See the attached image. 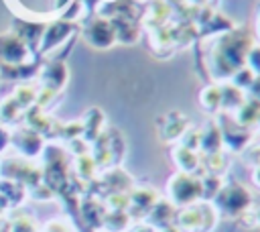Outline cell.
<instances>
[{"instance_id": "1", "label": "cell", "mask_w": 260, "mask_h": 232, "mask_svg": "<svg viewBox=\"0 0 260 232\" xmlns=\"http://www.w3.org/2000/svg\"><path fill=\"white\" fill-rule=\"evenodd\" d=\"M252 43L246 33L225 35L221 43L215 47L211 57V67L217 75H234L238 69L244 67V59L250 51Z\"/></svg>"}, {"instance_id": "2", "label": "cell", "mask_w": 260, "mask_h": 232, "mask_svg": "<svg viewBox=\"0 0 260 232\" xmlns=\"http://www.w3.org/2000/svg\"><path fill=\"white\" fill-rule=\"evenodd\" d=\"M169 193H171L173 201H177L181 206H187V204H193L197 197L203 195V185H201L199 179L191 177L189 173H179L171 179Z\"/></svg>"}, {"instance_id": "3", "label": "cell", "mask_w": 260, "mask_h": 232, "mask_svg": "<svg viewBox=\"0 0 260 232\" xmlns=\"http://www.w3.org/2000/svg\"><path fill=\"white\" fill-rule=\"evenodd\" d=\"M179 224L185 230H191V232H195V230L205 232V230L213 228V224H215V212L207 204H195V206H189L179 216Z\"/></svg>"}, {"instance_id": "4", "label": "cell", "mask_w": 260, "mask_h": 232, "mask_svg": "<svg viewBox=\"0 0 260 232\" xmlns=\"http://www.w3.org/2000/svg\"><path fill=\"white\" fill-rule=\"evenodd\" d=\"M250 204V193L248 189H244L242 185L238 183H232V185H225L219 193H217V206L230 214V216H238L242 214Z\"/></svg>"}, {"instance_id": "5", "label": "cell", "mask_w": 260, "mask_h": 232, "mask_svg": "<svg viewBox=\"0 0 260 232\" xmlns=\"http://www.w3.org/2000/svg\"><path fill=\"white\" fill-rule=\"evenodd\" d=\"M85 39H87L89 45H93V47H98V49H108V47L116 41L112 22H108V20H104V18L93 20V22L87 26V31H85Z\"/></svg>"}, {"instance_id": "6", "label": "cell", "mask_w": 260, "mask_h": 232, "mask_svg": "<svg viewBox=\"0 0 260 232\" xmlns=\"http://www.w3.org/2000/svg\"><path fill=\"white\" fill-rule=\"evenodd\" d=\"M112 28H114V37L122 43H134L138 39V26L130 22V18H116L112 22Z\"/></svg>"}, {"instance_id": "7", "label": "cell", "mask_w": 260, "mask_h": 232, "mask_svg": "<svg viewBox=\"0 0 260 232\" xmlns=\"http://www.w3.org/2000/svg\"><path fill=\"white\" fill-rule=\"evenodd\" d=\"M2 55L6 61L10 63H18L24 55H26V47H24V41L18 39V37H8L2 41Z\"/></svg>"}, {"instance_id": "8", "label": "cell", "mask_w": 260, "mask_h": 232, "mask_svg": "<svg viewBox=\"0 0 260 232\" xmlns=\"http://www.w3.org/2000/svg\"><path fill=\"white\" fill-rule=\"evenodd\" d=\"M175 161L185 173H189L197 167V155H195L193 149H187V147H181V149L175 151Z\"/></svg>"}, {"instance_id": "9", "label": "cell", "mask_w": 260, "mask_h": 232, "mask_svg": "<svg viewBox=\"0 0 260 232\" xmlns=\"http://www.w3.org/2000/svg\"><path fill=\"white\" fill-rule=\"evenodd\" d=\"M260 118V104L254 100V102H248V104H242L238 108V122L244 126V124H252Z\"/></svg>"}, {"instance_id": "10", "label": "cell", "mask_w": 260, "mask_h": 232, "mask_svg": "<svg viewBox=\"0 0 260 232\" xmlns=\"http://www.w3.org/2000/svg\"><path fill=\"white\" fill-rule=\"evenodd\" d=\"M221 90V104H225L228 108H240L244 104V94L240 88L236 85H225L219 88Z\"/></svg>"}, {"instance_id": "11", "label": "cell", "mask_w": 260, "mask_h": 232, "mask_svg": "<svg viewBox=\"0 0 260 232\" xmlns=\"http://www.w3.org/2000/svg\"><path fill=\"white\" fill-rule=\"evenodd\" d=\"M69 31H71V24H69V22H55V24H51L49 31H47V37H45V41H47L45 47H53V45L59 43L63 37H67Z\"/></svg>"}, {"instance_id": "12", "label": "cell", "mask_w": 260, "mask_h": 232, "mask_svg": "<svg viewBox=\"0 0 260 232\" xmlns=\"http://www.w3.org/2000/svg\"><path fill=\"white\" fill-rule=\"evenodd\" d=\"M201 104L205 110H215L217 106H221V90L217 85H209L201 92Z\"/></svg>"}, {"instance_id": "13", "label": "cell", "mask_w": 260, "mask_h": 232, "mask_svg": "<svg viewBox=\"0 0 260 232\" xmlns=\"http://www.w3.org/2000/svg\"><path fill=\"white\" fill-rule=\"evenodd\" d=\"M246 61H248V69L254 71L256 75H260V45L250 47V51L246 55Z\"/></svg>"}, {"instance_id": "14", "label": "cell", "mask_w": 260, "mask_h": 232, "mask_svg": "<svg viewBox=\"0 0 260 232\" xmlns=\"http://www.w3.org/2000/svg\"><path fill=\"white\" fill-rule=\"evenodd\" d=\"M254 81V73L248 69V67H242V69H238L236 73H234V85L236 88H244V85H250Z\"/></svg>"}, {"instance_id": "15", "label": "cell", "mask_w": 260, "mask_h": 232, "mask_svg": "<svg viewBox=\"0 0 260 232\" xmlns=\"http://www.w3.org/2000/svg\"><path fill=\"white\" fill-rule=\"evenodd\" d=\"M250 90H252V96H254V100L260 104V75H256V77H254V81L250 83Z\"/></svg>"}, {"instance_id": "16", "label": "cell", "mask_w": 260, "mask_h": 232, "mask_svg": "<svg viewBox=\"0 0 260 232\" xmlns=\"http://www.w3.org/2000/svg\"><path fill=\"white\" fill-rule=\"evenodd\" d=\"M254 183L260 187V165L256 167V171H254Z\"/></svg>"}, {"instance_id": "17", "label": "cell", "mask_w": 260, "mask_h": 232, "mask_svg": "<svg viewBox=\"0 0 260 232\" xmlns=\"http://www.w3.org/2000/svg\"><path fill=\"white\" fill-rule=\"evenodd\" d=\"M4 144H6V134L0 130V151H2V147H4Z\"/></svg>"}, {"instance_id": "18", "label": "cell", "mask_w": 260, "mask_h": 232, "mask_svg": "<svg viewBox=\"0 0 260 232\" xmlns=\"http://www.w3.org/2000/svg\"><path fill=\"white\" fill-rule=\"evenodd\" d=\"M256 28H258V37H260V6H258V16H256Z\"/></svg>"}, {"instance_id": "19", "label": "cell", "mask_w": 260, "mask_h": 232, "mask_svg": "<svg viewBox=\"0 0 260 232\" xmlns=\"http://www.w3.org/2000/svg\"><path fill=\"white\" fill-rule=\"evenodd\" d=\"M258 224H260V214H258Z\"/></svg>"}]
</instances>
